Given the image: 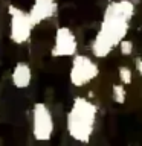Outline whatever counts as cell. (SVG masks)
<instances>
[{
  "label": "cell",
  "mask_w": 142,
  "mask_h": 146,
  "mask_svg": "<svg viewBox=\"0 0 142 146\" xmlns=\"http://www.w3.org/2000/svg\"><path fill=\"white\" fill-rule=\"evenodd\" d=\"M135 15V3L131 0H116L105 8L101 27L92 41V53L96 58H105L119 41L125 38L130 21Z\"/></svg>",
  "instance_id": "6da1fadb"
},
{
  "label": "cell",
  "mask_w": 142,
  "mask_h": 146,
  "mask_svg": "<svg viewBox=\"0 0 142 146\" xmlns=\"http://www.w3.org/2000/svg\"><path fill=\"white\" fill-rule=\"evenodd\" d=\"M96 116H98V107L90 99L81 96L75 98L66 117L69 135L80 143H89L95 131Z\"/></svg>",
  "instance_id": "7a4b0ae2"
},
{
  "label": "cell",
  "mask_w": 142,
  "mask_h": 146,
  "mask_svg": "<svg viewBox=\"0 0 142 146\" xmlns=\"http://www.w3.org/2000/svg\"><path fill=\"white\" fill-rule=\"evenodd\" d=\"M99 75V66L87 55H73L69 79L73 87H84Z\"/></svg>",
  "instance_id": "3957f363"
},
{
  "label": "cell",
  "mask_w": 142,
  "mask_h": 146,
  "mask_svg": "<svg viewBox=\"0 0 142 146\" xmlns=\"http://www.w3.org/2000/svg\"><path fill=\"white\" fill-rule=\"evenodd\" d=\"M54 134V117L49 107L37 102L32 108V135L38 141H48Z\"/></svg>",
  "instance_id": "277c9868"
},
{
  "label": "cell",
  "mask_w": 142,
  "mask_h": 146,
  "mask_svg": "<svg viewBox=\"0 0 142 146\" xmlns=\"http://www.w3.org/2000/svg\"><path fill=\"white\" fill-rule=\"evenodd\" d=\"M9 17H11V25H9L11 40L15 44L26 43L31 38L32 29L35 27L32 25L29 15H27V11H23L14 5H9Z\"/></svg>",
  "instance_id": "5b68a950"
},
{
  "label": "cell",
  "mask_w": 142,
  "mask_h": 146,
  "mask_svg": "<svg viewBox=\"0 0 142 146\" xmlns=\"http://www.w3.org/2000/svg\"><path fill=\"white\" fill-rule=\"evenodd\" d=\"M78 49V41L75 34L72 32L70 27L61 26L55 32V40L52 46V56L55 58H63V56H73Z\"/></svg>",
  "instance_id": "8992f818"
},
{
  "label": "cell",
  "mask_w": 142,
  "mask_h": 146,
  "mask_svg": "<svg viewBox=\"0 0 142 146\" xmlns=\"http://www.w3.org/2000/svg\"><path fill=\"white\" fill-rule=\"evenodd\" d=\"M57 0H34L31 9L27 11V15L31 18L32 25L37 26L40 23L49 20L50 17H54L57 14Z\"/></svg>",
  "instance_id": "52a82bcc"
},
{
  "label": "cell",
  "mask_w": 142,
  "mask_h": 146,
  "mask_svg": "<svg viewBox=\"0 0 142 146\" xmlns=\"http://www.w3.org/2000/svg\"><path fill=\"white\" fill-rule=\"evenodd\" d=\"M11 79H12V84L15 88L18 90H23V88H27L32 82V68L27 62H23V61H18L12 68V73H11Z\"/></svg>",
  "instance_id": "ba28073f"
},
{
  "label": "cell",
  "mask_w": 142,
  "mask_h": 146,
  "mask_svg": "<svg viewBox=\"0 0 142 146\" xmlns=\"http://www.w3.org/2000/svg\"><path fill=\"white\" fill-rule=\"evenodd\" d=\"M112 99H113L116 104H124V102H125V99H127L125 85H122V84H115L113 88H112Z\"/></svg>",
  "instance_id": "9c48e42d"
},
{
  "label": "cell",
  "mask_w": 142,
  "mask_h": 146,
  "mask_svg": "<svg viewBox=\"0 0 142 146\" xmlns=\"http://www.w3.org/2000/svg\"><path fill=\"white\" fill-rule=\"evenodd\" d=\"M118 75H119V81H121L122 85H130L133 82V72L131 68H128L127 66H121L118 70Z\"/></svg>",
  "instance_id": "30bf717a"
},
{
  "label": "cell",
  "mask_w": 142,
  "mask_h": 146,
  "mask_svg": "<svg viewBox=\"0 0 142 146\" xmlns=\"http://www.w3.org/2000/svg\"><path fill=\"white\" fill-rule=\"evenodd\" d=\"M118 47H119V52H121V55H124V56H128V55L133 53V41L127 40V38H122L121 41H119Z\"/></svg>",
  "instance_id": "8fae6325"
},
{
  "label": "cell",
  "mask_w": 142,
  "mask_h": 146,
  "mask_svg": "<svg viewBox=\"0 0 142 146\" xmlns=\"http://www.w3.org/2000/svg\"><path fill=\"white\" fill-rule=\"evenodd\" d=\"M136 70H137V73L142 76V58H139L136 61Z\"/></svg>",
  "instance_id": "7c38bea8"
}]
</instances>
